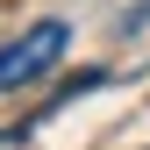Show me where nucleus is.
I'll list each match as a JSON object with an SVG mask.
<instances>
[{"label": "nucleus", "instance_id": "1", "mask_svg": "<svg viewBox=\"0 0 150 150\" xmlns=\"http://www.w3.org/2000/svg\"><path fill=\"white\" fill-rule=\"evenodd\" d=\"M64 43H71V29H64V22H36V29H22V36H14V43H0V93L36 86L50 64L64 57Z\"/></svg>", "mask_w": 150, "mask_h": 150}, {"label": "nucleus", "instance_id": "2", "mask_svg": "<svg viewBox=\"0 0 150 150\" xmlns=\"http://www.w3.org/2000/svg\"><path fill=\"white\" fill-rule=\"evenodd\" d=\"M0 150H29V136L22 129H0Z\"/></svg>", "mask_w": 150, "mask_h": 150}]
</instances>
